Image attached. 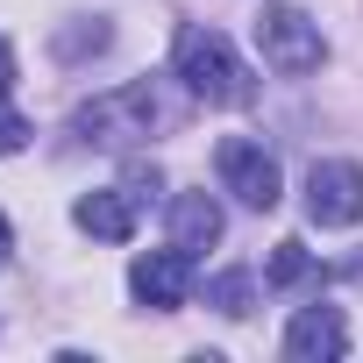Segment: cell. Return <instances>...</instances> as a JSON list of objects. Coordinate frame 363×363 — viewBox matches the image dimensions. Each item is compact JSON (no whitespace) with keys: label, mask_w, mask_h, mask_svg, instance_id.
<instances>
[{"label":"cell","mask_w":363,"mask_h":363,"mask_svg":"<svg viewBox=\"0 0 363 363\" xmlns=\"http://www.w3.org/2000/svg\"><path fill=\"white\" fill-rule=\"evenodd\" d=\"M171 65H178V79H186V93H200L207 107H250V100H257L250 65H242L235 43H228L221 29H207V22H186V29H178Z\"/></svg>","instance_id":"obj_1"},{"label":"cell","mask_w":363,"mask_h":363,"mask_svg":"<svg viewBox=\"0 0 363 363\" xmlns=\"http://www.w3.org/2000/svg\"><path fill=\"white\" fill-rule=\"evenodd\" d=\"M157 121H164L157 86H121V93H100V100L79 107V135L100 143V150H128V143H143Z\"/></svg>","instance_id":"obj_2"},{"label":"cell","mask_w":363,"mask_h":363,"mask_svg":"<svg viewBox=\"0 0 363 363\" xmlns=\"http://www.w3.org/2000/svg\"><path fill=\"white\" fill-rule=\"evenodd\" d=\"M214 171H221V193H235L250 214H271L278 193H285V178H278V157L257 143V135H228L214 150Z\"/></svg>","instance_id":"obj_3"},{"label":"cell","mask_w":363,"mask_h":363,"mask_svg":"<svg viewBox=\"0 0 363 363\" xmlns=\"http://www.w3.org/2000/svg\"><path fill=\"white\" fill-rule=\"evenodd\" d=\"M250 29H257V50H264V65H271V72H285V79H299V72H320V57H328V43H320V22H306L299 8H264Z\"/></svg>","instance_id":"obj_4"},{"label":"cell","mask_w":363,"mask_h":363,"mask_svg":"<svg viewBox=\"0 0 363 363\" xmlns=\"http://www.w3.org/2000/svg\"><path fill=\"white\" fill-rule=\"evenodd\" d=\"M306 221L313 228H356L363 221V164L328 157L306 171Z\"/></svg>","instance_id":"obj_5"},{"label":"cell","mask_w":363,"mask_h":363,"mask_svg":"<svg viewBox=\"0 0 363 363\" xmlns=\"http://www.w3.org/2000/svg\"><path fill=\"white\" fill-rule=\"evenodd\" d=\"M128 292L143 299V306H157V313H171V306H186V292H193V250H150V257H135L128 264Z\"/></svg>","instance_id":"obj_6"},{"label":"cell","mask_w":363,"mask_h":363,"mask_svg":"<svg viewBox=\"0 0 363 363\" xmlns=\"http://www.w3.org/2000/svg\"><path fill=\"white\" fill-rule=\"evenodd\" d=\"M342 349H349L342 306H299V313H292V328H285V356H292V363H335Z\"/></svg>","instance_id":"obj_7"},{"label":"cell","mask_w":363,"mask_h":363,"mask_svg":"<svg viewBox=\"0 0 363 363\" xmlns=\"http://www.w3.org/2000/svg\"><path fill=\"white\" fill-rule=\"evenodd\" d=\"M135 214H143V200H135L128 186H107V193H86V200L72 207V221H79L86 235H100V242H128V235H135Z\"/></svg>","instance_id":"obj_8"},{"label":"cell","mask_w":363,"mask_h":363,"mask_svg":"<svg viewBox=\"0 0 363 363\" xmlns=\"http://www.w3.org/2000/svg\"><path fill=\"white\" fill-rule=\"evenodd\" d=\"M221 228H228V214H221L214 193H178V200H171V242H178V250L200 257V250L221 242Z\"/></svg>","instance_id":"obj_9"},{"label":"cell","mask_w":363,"mask_h":363,"mask_svg":"<svg viewBox=\"0 0 363 363\" xmlns=\"http://www.w3.org/2000/svg\"><path fill=\"white\" fill-rule=\"evenodd\" d=\"M250 299H257V278L250 271H221L207 285V306H221V313H250Z\"/></svg>","instance_id":"obj_10"},{"label":"cell","mask_w":363,"mask_h":363,"mask_svg":"<svg viewBox=\"0 0 363 363\" xmlns=\"http://www.w3.org/2000/svg\"><path fill=\"white\" fill-rule=\"evenodd\" d=\"M299 278H313L306 242H278V250H271V285H299Z\"/></svg>","instance_id":"obj_11"},{"label":"cell","mask_w":363,"mask_h":363,"mask_svg":"<svg viewBox=\"0 0 363 363\" xmlns=\"http://www.w3.org/2000/svg\"><path fill=\"white\" fill-rule=\"evenodd\" d=\"M107 36H114L107 22H79V29H65V36H57V57H86V50H107Z\"/></svg>","instance_id":"obj_12"},{"label":"cell","mask_w":363,"mask_h":363,"mask_svg":"<svg viewBox=\"0 0 363 363\" xmlns=\"http://www.w3.org/2000/svg\"><path fill=\"white\" fill-rule=\"evenodd\" d=\"M29 143V121H22V107H8V93H0V157H15Z\"/></svg>","instance_id":"obj_13"},{"label":"cell","mask_w":363,"mask_h":363,"mask_svg":"<svg viewBox=\"0 0 363 363\" xmlns=\"http://www.w3.org/2000/svg\"><path fill=\"white\" fill-rule=\"evenodd\" d=\"M121 186H128V193H135V200H143V207H150V200H157V193H164V178H157V164H135V171H128V178H121Z\"/></svg>","instance_id":"obj_14"},{"label":"cell","mask_w":363,"mask_h":363,"mask_svg":"<svg viewBox=\"0 0 363 363\" xmlns=\"http://www.w3.org/2000/svg\"><path fill=\"white\" fill-rule=\"evenodd\" d=\"M8 79H15V50H8V36H0V93H8Z\"/></svg>","instance_id":"obj_15"},{"label":"cell","mask_w":363,"mask_h":363,"mask_svg":"<svg viewBox=\"0 0 363 363\" xmlns=\"http://www.w3.org/2000/svg\"><path fill=\"white\" fill-rule=\"evenodd\" d=\"M8 250H15V228H8V221H0V271H8Z\"/></svg>","instance_id":"obj_16"}]
</instances>
